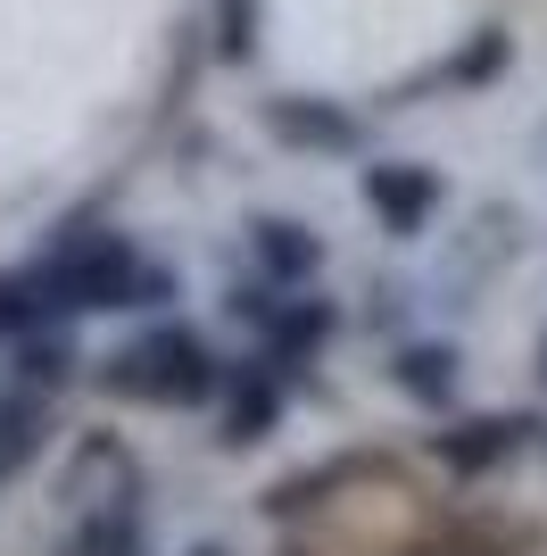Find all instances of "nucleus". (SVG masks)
I'll return each instance as SVG.
<instances>
[{"instance_id": "1", "label": "nucleus", "mask_w": 547, "mask_h": 556, "mask_svg": "<svg viewBox=\"0 0 547 556\" xmlns=\"http://www.w3.org/2000/svg\"><path fill=\"white\" fill-rule=\"evenodd\" d=\"M216 357H207L200 332L182 325H158L141 332L133 349H116L109 357V391L116 399H150V407H200V399H216Z\"/></svg>"}, {"instance_id": "2", "label": "nucleus", "mask_w": 547, "mask_h": 556, "mask_svg": "<svg viewBox=\"0 0 547 556\" xmlns=\"http://www.w3.org/2000/svg\"><path fill=\"white\" fill-rule=\"evenodd\" d=\"M365 208L382 216L390 232H423V216L440 208V175L432 166H407V159L365 166Z\"/></svg>"}, {"instance_id": "3", "label": "nucleus", "mask_w": 547, "mask_h": 556, "mask_svg": "<svg viewBox=\"0 0 547 556\" xmlns=\"http://www.w3.org/2000/svg\"><path fill=\"white\" fill-rule=\"evenodd\" d=\"M531 432H539L531 416H473V424H456V432H432V457L448 465V473H489V465H506Z\"/></svg>"}, {"instance_id": "4", "label": "nucleus", "mask_w": 547, "mask_h": 556, "mask_svg": "<svg viewBox=\"0 0 547 556\" xmlns=\"http://www.w3.org/2000/svg\"><path fill=\"white\" fill-rule=\"evenodd\" d=\"M266 125L291 150H357V116L332 100H266Z\"/></svg>"}, {"instance_id": "5", "label": "nucleus", "mask_w": 547, "mask_h": 556, "mask_svg": "<svg viewBox=\"0 0 547 556\" xmlns=\"http://www.w3.org/2000/svg\"><path fill=\"white\" fill-rule=\"evenodd\" d=\"M250 250H257V266H266L274 282H307L323 266V241L307 225H291V216H257V225H250Z\"/></svg>"}, {"instance_id": "6", "label": "nucleus", "mask_w": 547, "mask_h": 556, "mask_svg": "<svg viewBox=\"0 0 547 556\" xmlns=\"http://www.w3.org/2000/svg\"><path fill=\"white\" fill-rule=\"evenodd\" d=\"M274 416H282V374L274 366H241L232 374V407H225V441H266Z\"/></svg>"}, {"instance_id": "7", "label": "nucleus", "mask_w": 547, "mask_h": 556, "mask_svg": "<svg viewBox=\"0 0 547 556\" xmlns=\"http://www.w3.org/2000/svg\"><path fill=\"white\" fill-rule=\"evenodd\" d=\"M42 441H50V407L34 391H0V482L42 457Z\"/></svg>"}, {"instance_id": "8", "label": "nucleus", "mask_w": 547, "mask_h": 556, "mask_svg": "<svg viewBox=\"0 0 547 556\" xmlns=\"http://www.w3.org/2000/svg\"><path fill=\"white\" fill-rule=\"evenodd\" d=\"M398 391L423 399V407H448V399H456V349H448V341L398 349Z\"/></svg>"}, {"instance_id": "9", "label": "nucleus", "mask_w": 547, "mask_h": 556, "mask_svg": "<svg viewBox=\"0 0 547 556\" xmlns=\"http://www.w3.org/2000/svg\"><path fill=\"white\" fill-rule=\"evenodd\" d=\"M67 374H75V349H67V332H59V325L17 332V382H25V391H59Z\"/></svg>"}, {"instance_id": "10", "label": "nucleus", "mask_w": 547, "mask_h": 556, "mask_svg": "<svg viewBox=\"0 0 547 556\" xmlns=\"http://www.w3.org/2000/svg\"><path fill=\"white\" fill-rule=\"evenodd\" d=\"M75 556H141V515L133 507H91L75 523Z\"/></svg>"}, {"instance_id": "11", "label": "nucleus", "mask_w": 547, "mask_h": 556, "mask_svg": "<svg viewBox=\"0 0 547 556\" xmlns=\"http://www.w3.org/2000/svg\"><path fill=\"white\" fill-rule=\"evenodd\" d=\"M274 307H282V300H274L266 282H232L225 316H232V325H250V332H266V325H274Z\"/></svg>"}, {"instance_id": "12", "label": "nucleus", "mask_w": 547, "mask_h": 556, "mask_svg": "<svg viewBox=\"0 0 547 556\" xmlns=\"http://www.w3.org/2000/svg\"><path fill=\"white\" fill-rule=\"evenodd\" d=\"M250 0H225V59H250Z\"/></svg>"}, {"instance_id": "13", "label": "nucleus", "mask_w": 547, "mask_h": 556, "mask_svg": "<svg viewBox=\"0 0 547 556\" xmlns=\"http://www.w3.org/2000/svg\"><path fill=\"white\" fill-rule=\"evenodd\" d=\"M191 556H225V548H191Z\"/></svg>"}, {"instance_id": "14", "label": "nucleus", "mask_w": 547, "mask_h": 556, "mask_svg": "<svg viewBox=\"0 0 547 556\" xmlns=\"http://www.w3.org/2000/svg\"><path fill=\"white\" fill-rule=\"evenodd\" d=\"M539 374H547V349H539Z\"/></svg>"}]
</instances>
